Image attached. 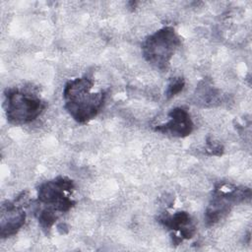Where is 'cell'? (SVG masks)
Wrapping results in <instances>:
<instances>
[{
	"mask_svg": "<svg viewBox=\"0 0 252 252\" xmlns=\"http://www.w3.org/2000/svg\"><path fill=\"white\" fill-rule=\"evenodd\" d=\"M158 220L163 226L174 231L171 233V239L175 245H178L184 239L192 238L196 233V226L187 212H176L173 215L162 214Z\"/></svg>",
	"mask_w": 252,
	"mask_h": 252,
	"instance_id": "7",
	"label": "cell"
},
{
	"mask_svg": "<svg viewBox=\"0 0 252 252\" xmlns=\"http://www.w3.org/2000/svg\"><path fill=\"white\" fill-rule=\"evenodd\" d=\"M185 86V80L181 77L172 78L170 82L167 85L166 91H165V96L166 98H171L177 94H179Z\"/></svg>",
	"mask_w": 252,
	"mask_h": 252,
	"instance_id": "9",
	"label": "cell"
},
{
	"mask_svg": "<svg viewBox=\"0 0 252 252\" xmlns=\"http://www.w3.org/2000/svg\"><path fill=\"white\" fill-rule=\"evenodd\" d=\"M26 199L27 192H22L15 200L2 203L0 217L1 238L15 235L24 225L26 221V212L24 210Z\"/></svg>",
	"mask_w": 252,
	"mask_h": 252,
	"instance_id": "6",
	"label": "cell"
},
{
	"mask_svg": "<svg viewBox=\"0 0 252 252\" xmlns=\"http://www.w3.org/2000/svg\"><path fill=\"white\" fill-rule=\"evenodd\" d=\"M74 188V181L66 176H57L38 185L37 199L32 206L42 227L51 228L61 215L75 206L76 202L70 198Z\"/></svg>",
	"mask_w": 252,
	"mask_h": 252,
	"instance_id": "1",
	"label": "cell"
},
{
	"mask_svg": "<svg viewBox=\"0 0 252 252\" xmlns=\"http://www.w3.org/2000/svg\"><path fill=\"white\" fill-rule=\"evenodd\" d=\"M168 117L169 120L163 124L157 125L155 131L177 138H184L192 133L194 124L185 108L175 107L171 109L168 112Z\"/></svg>",
	"mask_w": 252,
	"mask_h": 252,
	"instance_id": "8",
	"label": "cell"
},
{
	"mask_svg": "<svg viewBox=\"0 0 252 252\" xmlns=\"http://www.w3.org/2000/svg\"><path fill=\"white\" fill-rule=\"evenodd\" d=\"M181 41L172 27H163L149 35L142 43V53L147 62L160 71L169 67L170 60Z\"/></svg>",
	"mask_w": 252,
	"mask_h": 252,
	"instance_id": "4",
	"label": "cell"
},
{
	"mask_svg": "<svg viewBox=\"0 0 252 252\" xmlns=\"http://www.w3.org/2000/svg\"><path fill=\"white\" fill-rule=\"evenodd\" d=\"M251 196V191L246 187L232 186L229 184H220L217 186L211 201L205 212L207 225H213L224 218L233 206L244 202Z\"/></svg>",
	"mask_w": 252,
	"mask_h": 252,
	"instance_id": "5",
	"label": "cell"
},
{
	"mask_svg": "<svg viewBox=\"0 0 252 252\" xmlns=\"http://www.w3.org/2000/svg\"><path fill=\"white\" fill-rule=\"evenodd\" d=\"M4 97L6 117L13 125H24L34 121L46 107V102L29 90L9 88L5 90Z\"/></svg>",
	"mask_w": 252,
	"mask_h": 252,
	"instance_id": "3",
	"label": "cell"
},
{
	"mask_svg": "<svg viewBox=\"0 0 252 252\" xmlns=\"http://www.w3.org/2000/svg\"><path fill=\"white\" fill-rule=\"evenodd\" d=\"M208 147H207V151H210L211 155H215V156H220L223 152V148L221 145L215 143V142H208L207 143Z\"/></svg>",
	"mask_w": 252,
	"mask_h": 252,
	"instance_id": "10",
	"label": "cell"
},
{
	"mask_svg": "<svg viewBox=\"0 0 252 252\" xmlns=\"http://www.w3.org/2000/svg\"><path fill=\"white\" fill-rule=\"evenodd\" d=\"M94 80L85 75L69 80L63 89L64 108L78 123H87L94 119L101 110L106 93L92 92Z\"/></svg>",
	"mask_w": 252,
	"mask_h": 252,
	"instance_id": "2",
	"label": "cell"
}]
</instances>
